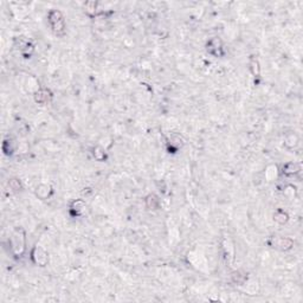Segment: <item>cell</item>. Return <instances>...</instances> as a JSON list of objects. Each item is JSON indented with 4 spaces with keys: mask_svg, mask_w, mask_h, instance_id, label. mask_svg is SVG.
Returning a JSON list of instances; mask_svg holds the SVG:
<instances>
[{
    "mask_svg": "<svg viewBox=\"0 0 303 303\" xmlns=\"http://www.w3.org/2000/svg\"><path fill=\"white\" fill-rule=\"evenodd\" d=\"M10 186L13 188V189H19L20 188V182L17 180V179H12L10 181Z\"/></svg>",
    "mask_w": 303,
    "mask_h": 303,
    "instance_id": "8",
    "label": "cell"
},
{
    "mask_svg": "<svg viewBox=\"0 0 303 303\" xmlns=\"http://www.w3.org/2000/svg\"><path fill=\"white\" fill-rule=\"evenodd\" d=\"M36 101L37 102H45L46 101V91H39L37 92V96H36Z\"/></svg>",
    "mask_w": 303,
    "mask_h": 303,
    "instance_id": "7",
    "label": "cell"
},
{
    "mask_svg": "<svg viewBox=\"0 0 303 303\" xmlns=\"http://www.w3.org/2000/svg\"><path fill=\"white\" fill-rule=\"evenodd\" d=\"M300 171V165L298 164H288V165H285L284 167V173L285 174H295V173H297Z\"/></svg>",
    "mask_w": 303,
    "mask_h": 303,
    "instance_id": "2",
    "label": "cell"
},
{
    "mask_svg": "<svg viewBox=\"0 0 303 303\" xmlns=\"http://www.w3.org/2000/svg\"><path fill=\"white\" fill-rule=\"evenodd\" d=\"M49 19L55 32L62 33L64 31V21H63L62 13L59 11H52V12H50Z\"/></svg>",
    "mask_w": 303,
    "mask_h": 303,
    "instance_id": "1",
    "label": "cell"
},
{
    "mask_svg": "<svg viewBox=\"0 0 303 303\" xmlns=\"http://www.w3.org/2000/svg\"><path fill=\"white\" fill-rule=\"evenodd\" d=\"M146 201H147V206L149 208H157V205H159V200L157 199L155 196H149L147 198Z\"/></svg>",
    "mask_w": 303,
    "mask_h": 303,
    "instance_id": "3",
    "label": "cell"
},
{
    "mask_svg": "<svg viewBox=\"0 0 303 303\" xmlns=\"http://www.w3.org/2000/svg\"><path fill=\"white\" fill-rule=\"evenodd\" d=\"M291 245H293V242L290 239H287V238L280 239V243H278V246H281L282 249H289Z\"/></svg>",
    "mask_w": 303,
    "mask_h": 303,
    "instance_id": "6",
    "label": "cell"
},
{
    "mask_svg": "<svg viewBox=\"0 0 303 303\" xmlns=\"http://www.w3.org/2000/svg\"><path fill=\"white\" fill-rule=\"evenodd\" d=\"M251 70H252V74H254V76H258L259 75V63H258V60L252 59V62H251Z\"/></svg>",
    "mask_w": 303,
    "mask_h": 303,
    "instance_id": "5",
    "label": "cell"
},
{
    "mask_svg": "<svg viewBox=\"0 0 303 303\" xmlns=\"http://www.w3.org/2000/svg\"><path fill=\"white\" fill-rule=\"evenodd\" d=\"M275 219L278 222V223H281V224H283V223H285L287 222V219H288V215H285L284 212H282V211H278L276 215H275Z\"/></svg>",
    "mask_w": 303,
    "mask_h": 303,
    "instance_id": "4",
    "label": "cell"
}]
</instances>
